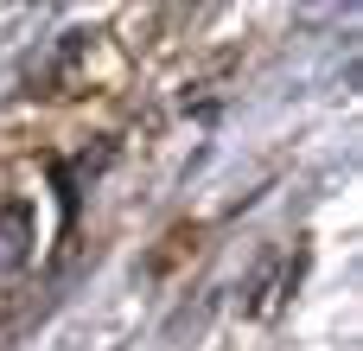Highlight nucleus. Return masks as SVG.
<instances>
[{
	"label": "nucleus",
	"instance_id": "obj_1",
	"mask_svg": "<svg viewBox=\"0 0 363 351\" xmlns=\"http://www.w3.org/2000/svg\"><path fill=\"white\" fill-rule=\"evenodd\" d=\"M32 256V205L26 198H6L0 205V281H13Z\"/></svg>",
	"mask_w": 363,
	"mask_h": 351
}]
</instances>
